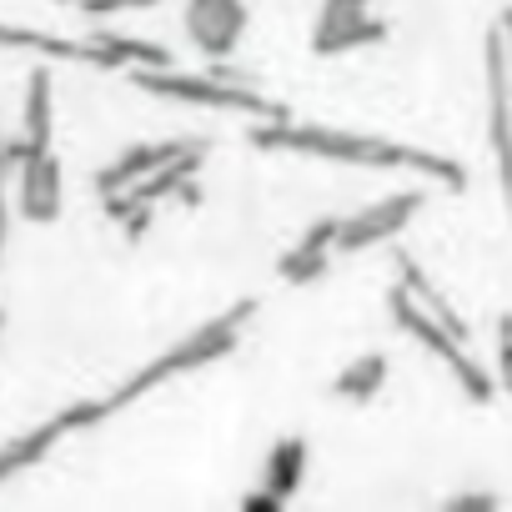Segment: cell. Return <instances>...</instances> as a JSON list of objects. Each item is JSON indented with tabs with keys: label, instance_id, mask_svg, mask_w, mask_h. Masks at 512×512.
I'll return each instance as SVG.
<instances>
[{
	"label": "cell",
	"instance_id": "5",
	"mask_svg": "<svg viewBox=\"0 0 512 512\" xmlns=\"http://www.w3.org/2000/svg\"><path fill=\"white\" fill-rule=\"evenodd\" d=\"M382 377H387L382 357H362L357 367H347V372H342L337 392H342V397H357V402H367V397H372V392L382 387Z\"/></svg>",
	"mask_w": 512,
	"mask_h": 512
},
{
	"label": "cell",
	"instance_id": "3",
	"mask_svg": "<svg viewBox=\"0 0 512 512\" xmlns=\"http://www.w3.org/2000/svg\"><path fill=\"white\" fill-rule=\"evenodd\" d=\"M186 26H191V36H196L201 51L221 56V51H231V41L241 36L246 11H241V0H191Z\"/></svg>",
	"mask_w": 512,
	"mask_h": 512
},
{
	"label": "cell",
	"instance_id": "2",
	"mask_svg": "<svg viewBox=\"0 0 512 512\" xmlns=\"http://www.w3.org/2000/svg\"><path fill=\"white\" fill-rule=\"evenodd\" d=\"M417 191H402V196H387L377 206H367L362 216H342V231H337V251H357V246H372V241H387L392 231L407 226V216L417 211Z\"/></svg>",
	"mask_w": 512,
	"mask_h": 512
},
{
	"label": "cell",
	"instance_id": "4",
	"mask_svg": "<svg viewBox=\"0 0 512 512\" xmlns=\"http://www.w3.org/2000/svg\"><path fill=\"white\" fill-rule=\"evenodd\" d=\"M302 462H307V447L302 442H287L277 457H272V472H267V497H287L292 482L302 477Z\"/></svg>",
	"mask_w": 512,
	"mask_h": 512
},
{
	"label": "cell",
	"instance_id": "1",
	"mask_svg": "<svg viewBox=\"0 0 512 512\" xmlns=\"http://www.w3.org/2000/svg\"><path fill=\"white\" fill-rule=\"evenodd\" d=\"M256 141L262 146H302V151H322V156H342V161H367V166H417L447 186H462V171L447 166L442 156H417L407 146H387V141H367V136H337V131H256Z\"/></svg>",
	"mask_w": 512,
	"mask_h": 512
}]
</instances>
